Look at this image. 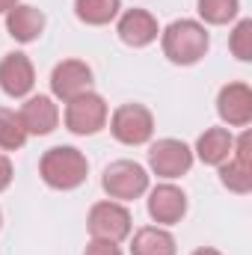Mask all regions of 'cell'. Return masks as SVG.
Returning <instances> with one entry per match:
<instances>
[{"label": "cell", "instance_id": "obj_1", "mask_svg": "<svg viewBox=\"0 0 252 255\" xmlns=\"http://www.w3.org/2000/svg\"><path fill=\"white\" fill-rule=\"evenodd\" d=\"M160 45H163V54H166L169 63L193 65L208 54L211 39H208V30H205L199 21L181 18V21H172V24L163 30Z\"/></svg>", "mask_w": 252, "mask_h": 255}, {"label": "cell", "instance_id": "obj_2", "mask_svg": "<svg viewBox=\"0 0 252 255\" xmlns=\"http://www.w3.org/2000/svg\"><path fill=\"white\" fill-rule=\"evenodd\" d=\"M39 172H42V181L54 190H74L86 181V172H89V163L83 157V151L71 148V145H57V148H48L42 154V163H39Z\"/></svg>", "mask_w": 252, "mask_h": 255}, {"label": "cell", "instance_id": "obj_3", "mask_svg": "<svg viewBox=\"0 0 252 255\" xmlns=\"http://www.w3.org/2000/svg\"><path fill=\"white\" fill-rule=\"evenodd\" d=\"M110 130L119 142L125 145H142L151 139L154 133V116L148 107L142 104H122L116 113H113V122H110Z\"/></svg>", "mask_w": 252, "mask_h": 255}, {"label": "cell", "instance_id": "obj_4", "mask_svg": "<svg viewBox=\"0 0 252 255\" xmlns=\"http://www.w3.org/2000/svg\"><path fill=\"white\" fill-rule=\"evenodd\" d=\"M104 122H107V104L95 92H83V95L71 98L65 107V128L71 133H80V136L98 133Z\"/></svg>", "mask_w": 252, "mask_h": 255}, {"label": "cell", "instance_id": "obj_5", "mask_svg": "<svg viewBox=\"0 0 252 255\" xmlns=\"http://www.w3.org/2000/svg\"><path fill=\"white\" fill-rule=\"evenodd\" d=\"M101 184L113 199L127 202V199H136V196H142L148 190V172L133 160H116L104 169Z\"/></svg>", "mask_w": 252, "mask_h": 255}, {"label": "cell", "instance_id": "obj_6", "mask_svg": "<svg viewBox=\"0 0 252 255\" xmlns=\"http://www.w3.org/2000/svg\"><path fill=\"white\" fill-rule=\"evenodd\" d=\"M86 226H89L92 238L119 244V241H125L130 235V214L119 202H98V205H92Z\"/></svg>", "mask_w": 252, "mask_h": 255}, {"label": "cell", "instance_id": "obj_7", "mask_svg": "<svg viewBox=\"0 0 252 255\" xmlns=\"http://www.w3.org/2000/svg\"><path fill=\"white\" fill-rule=\"evenodd\" d=\"M148 166L160 178H181L193 166V151L181 139H157L148 148Z\"/></svg>", "mask_w": 252, "mask_h": 255}, {"label": "cell", "instance_id": "obj_8", "mask_svg": "<svg viewBox=\"0 0 252 255\" xmlns=\"http://www.w3.org/2000/svg\"><path fill=\"white\" fill-rule=\"evenodd\" d=\"M220 181L232 193L252 190V163H250V133H241L235 139V151L226 163H220Z\"/></svg>", "mask_w": 252, "mask_h": 255}, {"label": "cell", "instance_id": "obj_9", "mask_svg": "<svg viewBox=\"0 0 252 255\" xmlns=\"http://www.w3.org/2000/svg\"><path fill=\"white\" fill-rule=\"evenodd\" d=\"M92 86V68L80 60H65L51 71V92L63 101H71Z\"/></svg>", "mask_w": 252, "mask_h": 255}, {"label": "cell", "instance_id": "obj_10", "mask_svg": "<svg viewBox=\"0 0 252 255\" xmlns=\"http://www.w3.org/2000/svg\"><path fill=\"white\" fill-rule=\"evenodd\" d=\"M217 113L232 128H244L252 122V89L247 83H229L217 95Z\"/></svg>", "mask_w": 252, "mask_h": 255}, {"label": "cell", "instance_id": "obj_11", "mask_svg": "<svg viewBox=\"0 0 252 255\" xmlns=\"http://www.w3.org/2000/svg\"><path fill=\"white\" fill-rule=\"evenodd\" d=\"M36 83V71L27 54H6L0 60V89L9 95V98H24L30 95Z\"/></svg>", "mask_w": 252, "mask_h": 255}, {"label": "cell", "instance_id": "obj_12", "mask_svg": "<svg viewBox=\"0 0 252 255\" xmlns=\"http://www.w3.org/2000/svg\"><path fill=\"white\" fill-rule=\"evenodd\" d=\"M148 214L154 223L163 226H175L184 214H187V196L184 190H178L175 184H160L154 187L148 196Z\"/></svg>", "mask_w": 252, "mask_h": 255}, {"label": "cell", "instance_id": "obj_13", "mask_svg": "<svg viewBox=\"0 0 252 255\" xmlns=\"http://www.w3.org/2000/svg\"><path fill=\"white\" fill-rule=\"evenodd\" d=\"M21 125L27 130V136L33 133V136H45V133H51L57 122H60V110H57V104L48 98V95H33V98H27V104L21 107Z\"/></svg>", "mask_w": 252, "mask_h": 255}, {"label": "cell", "instance_id": "obj_14", "mask_svg": "<svg viewBox=\"0 0 252 255\" xmlns=\"http://www.w3.org/2000/svg\"><path fill=\"white\" fill-rule=\"evenodd\" d=\"M157 21L151 12L145 9H127L125 15L119 18V39L130 45V48H145L157 39Z\"/></svg>", "mask_w": 252, "mask_h": 255}, {"label": "cell", "instance_id": "obj_15", "mask_svg": "<svg viewBox=\"0 0 252 255\" xmlns=\"http://www.w3.org/2000/svg\"><path fill=\"white\" fill-rule=\"evenodd\" d=\"M232 151H235V136H232V130H226V128H208V130L196 139V154H199V160L208 163V166L226 163V160L232 157Z\"/></svg>", "mask_w": 252, "mask_h": 255}, {"label": "cell", "instance_id": "obj_16", "mask_svg": "<svg viewBox=\"0 0 252 255\" xmlns=\"http://www.w3.org/2000/svg\"><path fill=\"white\" fill-rule=\"evenodd\" d=\"M6 30L18 42H36L45 30V15L36 6H12L6 12Z\"/></svg>", "mask_w": 252, "mask_h": 255}, {"label": "cell", "instance_id": "obj_17", "mask_svg": "<svg viewBox=\"0 0 252 255\" xmlns=\"http://www.w3.org/2000/svg\"><path fill=\"white\" fill-rule=\"evenodd\" d=\"M130 255H175V238L166 229L145 226L133 235Z\"/></svg>", "mask_w": 252, "mask_h": 255}, {"label": "cell", "instance_id": "obj_18", "mask_svg": "<svg viewBox=\"0 0 252 255\" xmlns=\"http://www.w3.org/2000/svg\"><path fill=\"white\" fill-rule=\"evenodd\" d=\"M122 9V0H74V12L83 24H92V27H101V24H110Z\"/></svg>", "mask_w": 252, "mask_h": 255}, {"label": "cell", "instance_id": "obj_19", "mask_svg": "<svg viewBox=\"0 0 252 255\" xmlns=\"http://www.w3.org/2000/svg\"><path fill=\"white\" fill-rule=\"evenodd\" d=\"M27 142V130L21 125V116L15 110L0 107V148L3 151H18Z\"/></svg>", "mask_w": 252, "mask_h": 255}, {"label": "cell", "instance_id": "obj_20", "mask_svg": "<svg viewBox=\"0 0 252 255\" xmlns=\"http://www.w3.org/2000/svg\"><path fill=\"white\" fill-rule=\"evenodd\" d=\"M241 9V0H199V15L208 24H229Z\"/></svg>", "mask_w": 252, "mask_h": 255}, {"label": "cell", "instance_id": "obj_21", "mask_svg": "<svg viewBox=\"0 0 252 255\" xmlns=\"http://www.w3.org/2000/svg\"><path fill=\"white\" fill-rule=\"evenodd\" d=\"M229 48H232V54H235L241 63H250L252 60V21L250 18H244V21L235 27Z\"/></svg>", "mask_w": 252, "mask_h": 255}, {"label": "cell", "instance_id": "obj_22", "mask_svg": "<svg viewBox=\"0 0 252 255\" xmlns=\"http://www.w3.org/2000/svg\"><path fill=\"white\" fill-rule=\"evenodd\" d=\"M83 255H122V250H119L113 241H98V238H95V241L86 247Z\"/></svg>", "mask_w": 252, "mask_h": 255}, {"label": "cell", "instance_id": "obj_23", "mask_svg": "<svg viewBox=\"0 0 252 255\" xmlns=\"http://www.w3.org/2000/svg\"><path fill=\"white\" fill-rule=\"evenodd\" d=\"M9 184H12V163H9L6 154H0V193L6 190Z\"/></svg>", "mask_w": 252, "mask_h": 255}, {"label": "cell", "instance_id": "obj_24", "mask_svg": "<svg viewBox=\"0 0 252 255\" xmlns=\"http://www.w3.org/2000/svg\"><path fill=\"white\" fill-rule=\"evenodd\" d=\"M193 255H223L220 250H214V247H202V250H196Z\"/></svg>", "mask_w": 252, "mask_h": 255}, {"label": "cell", "instance_id": "obj_25", "mask_svg": "<svg viewBox=\"0 0 252 255\" xmlns=\"http://www.w3.org/2000/svg\"><path fill=\"white\" fill-rule=\"evenodd\" d=\"M15 3H18V0H0V12H9Z\"/></svg>", "mask_w": 252, "mask_h": 255}, {"label": "cell", "instance_id": "obj_26", "mask_svg": "<svg viewBox=\"0 0 252 255\" xmlns=\"http://www.w3.org/2000/svg\"><path fill=\"white\" fill-rule=\"evenodd\" d=\"M0 223H3V214H0Z\"/></svg>", "mask_w": 252, "mask_h": 255}]
</instances>
